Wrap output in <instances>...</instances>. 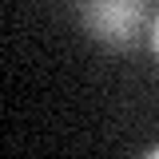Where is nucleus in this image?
Here are the masks:
<instances>
[{
    "label": "nucleus",
    "instance_id": "1",
    "mask_svg": "<svg viewBox=\"0 0 159 159\" xmlns=\"http://www.w3.org/2000/svg\"><path fill=\"white\" fill-rule=\"evenodd\" d=\"M151 0H88L84 4V28L88 36L111 48L135 44L143 32H151Z\"/></svg>",
    "mask_w": 159,
    "mask_h": 159
},
{
    "label": "nucleus",
    "instance_id": "2",
    "mask_svg": "<svg viewBox=\"0 0 159 159\" xmlns=\"http://www.w3.org/2000/svg\"><path fill=\"white\" fill-rule=\"evenodd\" d=\"M151 48H155V56H159V12H155V20H151Z\"/></svg>",
    "mask_w": 159,
    "mask_h": 159
},
{
    "label": "nucleus",
    "instance_id": "3",
    "mask_svg": "<svg viewBox=\"0 0 159 159\" xmlns=\"http://www.w3.org/2000/svg\"><path fill=\"white\" fill-rule=\"evenodd\" d=\"M147 155H155V159H159V147H151V151H147Z\"/></svg>",
    "mask_w": 159,
    "mask_h": 159
}]
</instances>
